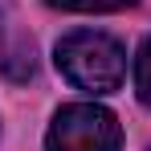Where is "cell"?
<instances>
[{
	"mask_svg": "<svg viewBox=\"0 0 151 151\" xmlns=\"http://www.w3.org/2000/svg\"><path fill=\"white\" fill-rule=\"evenodd\" d=\"M135 90H139V98L151 106V37L143 41V49H139V61H135Z\"/></svg>",
	"mask_w": 151,
	"mask_h": 151,
	"instance_id": "cell-4",
	"label": "cell"
},
{
	"mask_svg": "<svg viewBox=\"0 0 151 151\" xmlns=\"http://www.w3.org/2000/svg\"><path fill=\"white\" fill-rule=\"evenodd\" d=\"M119 147H123V127L98 102L61 106L45 135V151H119Z\"/></svg>",
	"mask_w": 151,
	"mask_h": 151,
	"instance_id": "cell-2",
	"label": "cell"
},
{
	"mask_svg": "<svg viewBox=\"0 0 151 151\" xmlns=\"http://www.w3.org/2000/svg\"><path fill=\"white\" fill-rule=\"evenodd\" d=\"M57 70L70 78L78 90L110 94L127 78V53L114 37L94 33V29H78V33L57 41Z\"/></svg>",
	"mask_w": 151,
	"mask_h": 151,
	"instance_id": "cell-1",
	"label": "cell"
},
{
	"mask_svg": "<svg viewBox=\"0 0 151 151\" xmlns=\"http://www.w3.org/2000/svg\"><path fill=\"white\" fill-rule=\"evenodd\" d=\"M53 8H65V12H114V8H127L135 0H45Z\"/></svg>",
	"mask_w": 151,
	"mask_h": 151,
	"instance_id": "cell-3",
	"label": "cell"
}]
</instances>
